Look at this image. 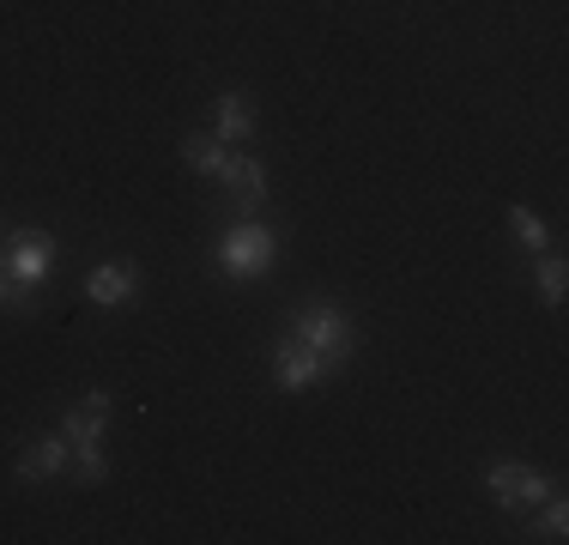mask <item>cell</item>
Returning <instances> with one entry per match:
<instances>
[{"label": "cell", "mask_w": 569, "mask_h": 545, "mask_svg": "<svg viewBox=\"0 0 569 545\" xmlns=\"http://www.w3.org/2000/svg\"><path fill=\"white\" fill-rule=\"evenodd\" d=\"M551 485L546 473H533V467H521V460H497V467H485V497L497 503V509H539V503L551 497Z\"/></svg>", "instance_id": "4"}, {"label": "cell", "mask_w": 569, "mask_h": 545, "mask_svg": "<svg viewBox=\"0 0 569 545\" xmlns=\"http://www.w3.org/2000/svg\"><path fill=\"white\" fill-rule=\"evenodd\" d=\"M182 164L194 176H212V182H219L224 164H230V146L219 140V133H188V140H182Z\"/></svg>", "instance_id": "11"}, {"label": "cell", "mask_w": 569, "mask_h": 545, "mask_svg": "<svg viewBox=\"0 0 569 545\" xmlns=\"http://www.w3.org/2000/svg\"><path fill=\"white\" fill-rule=\"evenodd\" d=\"M67 448H73L67 479H79V485H103V479H110V455H103V443H67Z\"/></svg>", "instance_id": "13"}, {"label": "cell", "mask_w": 569, "mask_h": 545, "mask_svg": "<svg viewBox=\"0 0 569 545\" xmlns=\"http://www.w3.org/2000/svg\"><path fill=\"white\" fill-rule=\"evenodd\" d=\"M533 285H539V304L546 309H563V291H569V267L563 255H533Z\"/></svg>", "instance_id": "12"}, {"label": "cell", "mask_w": 569, "mask_h": 545, "mask_svg": "<svg viewBox=\"0 0 569 545\" xmlns=\"http://www.w3.org/2000/svg\"><path fill=\"white\" fill-rule=\"evenodd\" d=\"M509 230H515V242H521L527 255H546L551 249V230H546V218H539L533 207H509Z\"/></svg>", "instance_id": "14"}, {"label": "cell", "mask_w": 569, "mask_h": 545, "mask_svg": "<svg viewBox=\"0 0 569 545\" xmlns=\"http://www.w3.org/2000/svg\"><path fill=\"white\" fill-rule=\"evenodd\" d=\"M12 304V279H7V267H0V309Z\"/></svg>", "instance_id": "16"}, {"label": "cell", "mask_w": 569, "mask_h": 545, "mask_svg": "<svg viewBox=\"0 0 569 545\" xmlns=\"http://www.w3.org/2000/svg\"><path fill=\"white\" fill-rule=\"evenodd\" d=\"M56 261H61V242L37 225L7 230V242H0V267H7V279L19 285V291H37V285L56 272Z\"/></svg>", "instance_id": "3"}, {"label": "cell", "mask_w": 569, "mask_h": 545, "mask_svg": "<svg viewBox=\"0 0 569 545\" xmlns=\"http://www.w3.org/2000/svg\"><path fill=\"white\" fill-rule=\"evenodd\" d=\"M212 255H219L224 279H267L273 261H279V237H273V225H261V218H230Z\"/></svg>", "instance_id": "2"}, {"label": "cell", "mask_w": 569, "mask_h": 545, "mask_svg": "<svg viewBox=\"0 0 569 545\" xmlns=\"http://www.w3.org/2000/svg\"><path fill=\"white\" fill-rule=\"evenodd\" d=\"M219 182H224V195H230V212H237V218H261V207H267V164L261 158L230 152Z\"/></svg>", "instance_id": "5"}, {"label": "cell", "mask_w": 569, "mask_h": 545, "mask_svg": "<svg viewBox=\"0 0 569 545\" xmlns=\"http://www.w3.org/2000/svg\"><path fill=\"white\" fill-rule=\"evenodd\" d=\"M321 376H328V364H321L316 351L303 346V339H291V334H284L279 346H273V382H279L284 394H309Z\"/></svg>", "instance_id": "7"}, {"label": "cell", "mask_w": 569, "mask_h": 545, "mask_svg": "<svg viewBox=\"0 0 569 545\" xmlns=\"http://www.w3.org/2000/svg\"><path fill=\"white\" fill-rule=\"evenodd\" d=\"M110 388H91L79 406H67L61 413V436L67 443H103V430H110Z\"/></svg>", "instance_id": "9"}, {"label": "cell", "mask_w": 569, "mask_h": 545, "mask_svg": "<svg viewBox=\"0 0 569 545\" xmlns=\"http://www.w3.org/2000/svg\"><path fill=\"white\" fill-rule=\"evenodd\" d=\"M284 334L303 339V346L316 351L321 364H328V376L346 370L351 351H358V321H351L346 309H333V304H303V309L291 316V327H284Z\"/></svg>", "instance_id": "1"}, {"label": "cell", "mask_w": 569, "mask_h": 545, "mask_svg": "<svg viewBox=\"0 0 569 545\" xmlns=\"http://www.w3.org/2000/svg\"><path fill=\"white\" fill-rule=\"evenodd\" d=\"M254 98L249 91H219V103H212V133H219L224 146H249L254 140Z\"/></svg>", "instance_id": "10"}, {"label": "cell", "mask_w": 569, "mask_h": 545, "mask_svg": "<svg viewBox=\"0 0 569 545\" xmlns=\"http://www.w3.org/2000/svg\"><path fill=\"white\" fill-rule=\"evenodd\" d=\"M86 297L98 309H128L140 297V267L133 261H98L86 272Z\"/></svg>", "instance_id": "8"}, {"label": "cell", "mask_w": 569, "mask_h": 545, "mask_svg": "<svg viewBox=\"0 0 569 545\" xmlns=\"http://www.w3.org/2000/svg\"><path fill=\"white\" fill-rule=\"evenodd\" d=\"M539 539H569V503H563V490H551L546 503H539Z\"/></svg>", "instance_id": "15"}, {"label": "cell", "mask_w": 569, "mask_h": 545, "mask_svg": "<svg viewBox=\"0 0 569 545\" xmlns=\"http://www.w3.org/2000/svg\"><path fill=\"white\" fill-rule=\"evenodd\" d=\"M67 460H73V448L56 430V436H31L19 448V460H12V473H19V485H56V479H67Z\"/></svg>", "instance_id": "6"}]
</instances>
